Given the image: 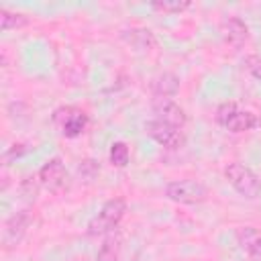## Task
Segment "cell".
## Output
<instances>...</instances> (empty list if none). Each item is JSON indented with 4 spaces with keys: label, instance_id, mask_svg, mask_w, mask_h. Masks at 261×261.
<instances>
[{
    "label": "cell",
    "instance_id": "obj_9",
    "mask_svg": "<svg viewBox=\"0 0 261 261\" xmlns=\"http://www.w3.org/2000/svg\"><path fill=\"white\" fill-rule=\"evenodd\" d=\"M151 108H153V114H155V120H161V122H167L171 126H177L181 128L188 120L184 108L171 100V98H153L151 102Z\"/></svg>",
    "mask_w": 261,
    "mask_h": 261
},
{
    "label": "cell",
    "instance_id": "obj_19",
    "mask_svg": "<svg viewBox=\"0 0 261 261\" xmlns=\"http://www.w3.org/2000/svg\"><path fill=\"white\" fill-rule=\"evenodd\" d=\"M77 171H80V175H82L86 181H92V179L98 175L100 167H98V163H96V161H92V159H84V161L80 163Z\"/></svg>",
    "mask_w": 261,
    "mask_h": 261
},
{
    "label": "cell",
    "instance_id": "obj_6",
    "mask_svg": "<svg viewBox=\"0 0 261 261\" xmlns=\"http://www.w3.org/2000/svg\"><path fill=\"white\" fill-rule=\"evenodd\" d=\"M53 122L67 139H75L84 133L88 124V114L75 106H61L53 112Z\"/></svg>",
    "mask_w": 261,
    "mask_h": 261
},
{
    "label": "cell",
    "instance_id": "obj_12",
    "mask_svg": "<svg viewBox=\"0 0 261 261\" xmlns=\"http://www.w3.org/2000/svg\"><path fill=\"white\" fill-rule=\"evenodd\" d=\"M179 90V77L171 71H163L151 80V92L155 98H173Z\"/></svg>",
    "mask_w": 261,
    "mask_h": 261
},
{
    "label": "cell",
    "instance_id": "obj_10",
    "mask_svg": "<svg viewBox=\"0 0 261 261\" xmlns=\"http://www.w3.org/2000/svg\"><path fill=\"white\" fill-rule=\"evenodd\" d=\"M220 35L226 45H230L232 49H241L249 39V29L241 18L230 16L220 22Z\"/></svg>",
    "mask_w": 261,
    "mask_h": 261
},
{
    "label": "cell",
    "instance_id": "obj_7",
    "mask_svg": "<svg viewBox=\"0 0 261 261\" xmlns=\"http://www.w3.org/2000/svg\"><path fill=\"white\" fill-rule=\"evenodd\" d=\"M145 128H147V135H149L155 143H159L161 147H165V149L175 151V149L184 147V143H186V137H184L181 128L171 126V124H167V122L149 120Z\"/></svg>",
    "mask_w": 261,
    "mask_h": 261
},
{
    "label": "cell",
    "instance_id": "obj_20",
    "mask_svg": "<svg viewBox=\"0 0 261 261\" xmlns=\"http://www.w3.org/2000/svg\"><path fill=\"white\" fill-rule=\"evenodd\" d=\"M247 67H249V71H251V75H253V77L261 80V59H259V57H251Z\"/></svg>",
    "mask_w": 261,
    "mask_h": 261
},
{
    "label": "cell",
    "instance_id": "obj_13",
    "mask_svg": "<svg viewBox=\"0 0 261 261\" xmlns=\"http://www.w3.org/2000/svg\"><path fill=\"white\" fill-rule=\"evenodd\" d=\"M122 39L135 49V51H149L155 47V37L149 29H141V27H133L122 31Z\"/></svg>",
    "mask_w": 261,
    "mask_h": 261
},
{
    "label": "cell",
    "instance_id": "obj_5",
    "mask_svg": "<svg viewBox=\"0 0 261 261\" xmlns=\"http://www.w3.org/2000/svg\"><path fill=\"white\" fill-rule=\"evenodd\" d=\"M39 184H41L47 192H51V194H55V196L65 194V192L69 190V186H71L69 171L65 169V165H63V161H61L59 157H51V159L39 169Z\"/></svg>",
    "mask_w": 261,
    "mask_h": 261
},
{
    "label": "cell",
    "instance_id": "obj_15",
    "mask_svg": "<svg viewBox=\"0 0 261 261\" xmlns=\"http://www.w3.org/2000/svg\"><path fill=\"white\" fill-rule=\"evenodd\" d=\"M108 157H110V163H112L114 167H126L128 161H130L128 145H126L124 141H114V143L110 145V153H108Z\"/></svg>",
    "mask_w": 261,
    "mask_h": 261
},
{
    "label": "cell",
    "instance_id": "obj_1",
    "mask_svg": "<svg viewBox=\"0 0 261 261\" xmlns=\"http://www.w3.org/2000/svg\"><path fill=\"white\" fill-rule=\"evenodd\" d=\"M124 212H126L124 198L116 196V198L106 200L102 204V208L98 210V214L88 222V234L90 237H98V234H108V232L116 230V226L120 224Z\"/></svg>",
    "mask_w": 261,
    "mask_h": 261
},
{
    "label": "cell",
    "instance_id": "obj_3",
    "mask_svg": "<svg viewBox=\"0 0 261 261\" xmlns=\"http://www.w3.org/2000/svg\"><path fill=\"white\" fill-rule=\"evenodd\" d=\"M216 122L230 133H247L259 126L257 114H253L251 110H241L234 102H226L216 110Z\"/></svg>",
    "mask_w": 261,
    "mask_h": 261
},
{
    "label": "cell",
    "instance_id": "obj_17",
    "mask_svg": "<svg viewBox=\"0 0 261 261\" xmlns=\"http://www.w3.org/2000/svg\"><path fill=\"white\" fill-rule=\"evenodd\" d=\"M29 22V18L20 12H10L6 8L0 10V29L2 31H10V29H22Z\"/></svg>",
    "mask_w": 261,
    "mask_h": 261
},
{
    "label": "cell",
    "instance_id": "obj_4",
    "mask_svg": "<svg viewBox=\"0 0 261 261\" xmlns=\"http://www.w3.org/2000/svg\"><path fill=\"white\" fill-rule=\"evenodd\" d=\"M165 196L177 204H202L208 198V188L194 177H184L169 181L165 188Z\"/></svg>",
    "mask_w": 261,
    "mask_h": 261
},
{
    "label": "cell",
    "instance_id": "obj_2",
    "mask_svg": "<svg viewBox=\"0 0 261 261\" xmlns=\"http://www.w3.org/2000/svg\"><path fill=\"white\" fill-rule=\"evenodd\" d=\"M224 177L243 198H247V200L259 198L261 181H259V177L255 175V171L251 167H247V165H243L239 161H232V163H228L224 167Z\"/></svg>",
    "mask_w": 261,
    "mask_h": 261
},
{
    "label": "cell",
    "instance_id": "obj_11",
    "mask_svg": "<svg viewBox=\"0 0 261 261\" xmlns=\"http://www.w3.org/2000/svg\"><path fill=\"white\" fill-rule=\"evenodd\" d=\"M237 243L241 245V249L255 257L261 259V230L255 226H241L237 228Z\"/></svg>",
    "mask_w": 261,
    "mask_h": 261
},
{
    "label": "cell",
    "instance_id": "obj_16",
    "mask_svg": "<svg viewBox=\"0 0 261 261\" xmlns=\"http://www.w3.org/2000/svg\"><path fill=\"white\" fill-rule=\"evenodd\" d=\"M190 6H192V2H188V0H153L151 2V8L157 12H163V14H179Z\"/></svg>",
    "mask_w": 261,
    "mask_h": 261
},
{
    "label": "cell",
    "instance_id": "obj_14",
    "mask_svg": "<svg viewBox=\"0 0 261 261\" xmlns=\"http://www.w3.org/2000/svg\"><path fill=\"white\" fill-rule=\"evenodd\" d=\"M120 259V237L112 232H108L104 245L98 251V261H118Z\"/></svg>",
    "mask_w": 261,
    "mask_h": 261
},
{
    "label": "cell",
    "instance_id": "obj_8",
    "mask_svg": "<svg viewBox=\"0 0 261 261\" xmlns=\"http://www.w3.org/2000/svg\"><path fill=\"white\" fill-rule=\"evenodd\" d=\"M31 222H33V216H31L29 210H20V212L12 214V216L4 222V228H2V245H4L6 249L16 247V245L24 239V234H27Z\"/></svg>",
    "mask_w": 261,
    "mask_h": 261
},
{
    "label": "cell",
    "instance_id": "obj_18",
    "mask_svg": "<svg viewBox=\"0 0 261 261\" xmlns=\"http://www.w3.org/2000/svg\"><path fill=\"white\" fill-rule=\"evenodd\" d=\"M37 192H39V184L35 181V177H27L20 184V196L27 202H35L37 200Z\"/></svg>",
    "mask_w": 261,
    "mask_h": 261
}]
</instances>
